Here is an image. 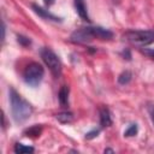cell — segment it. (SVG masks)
<instances>
[{"mask_svg": "<svg viewBox=\"0 0 154 154\" xmlns=\"http://www.w3.org/2000/svg\"><path fill=\"white\" fill-rule=\"evenodd\" d=\"M10 95V103H11V114L16 123L25 122L32 113V106L23 99L13 88L8 90Z\"/></svg>", "mask_w": 154, "mask_h": 154, "instance_id": "cell-1", "label": "cell"}, {"mask_svg": "<svg viewBox=\"0 0 154 154\" xmlns=\"http://www.w3.org/2000/svg\"><path fill=\"white\" fill-rule=\"evenodd\" d=\"M40 54H41V58H42L43 63L51 70V72L53 73V76L55 78L60 77L61 70H63V65H61V61H60L59 57L51 48H42L41 52H40Z\"/></svg>", "mask_w": 154, "mask_h": 154, "instance_id": "cell-2", "label": "cell"}, {"mask_svg": "<svg viewBox=\"0 0 154 154\" xmlns=\"http://www.w3.org/2000/svg\"><path fill=\"white\" fill-rule=\"evenodd\" d=\"M43 76H45V70L42 65L38 63H30L23 72V78L25 83L31 87H37L41 83Z\"/></svg>", "mask_w": 154, "mask_h": 154, "instance_id": "cell-3", "label": "cell"}, {"mask_svg": "<svg viewBox=\"0 0 154 154\" xmlns=\"http://www.w3.org/2000/svg\"><path fill=\"white\" fill-rule=\"evenodd\" d=\"M124 38L136 46H146L154 42V30H129L124 34Z\"/></svg>", "mask_w": 154, "mask_h": 154, "instance_id": "cell-4", "label": "cell"}, {"mask_svg": "<svg viewBox=\"0 0 154 154\" xmlns=\"http://www.w3.org/2000/svg\"><path fill=\"white\" fill-rule=\"evenodd\" d=\"M94 37L89 30V26H85V28H81L76 31H73L70 36V40L75 43H87L89 41H91Z\"/></svg>", "mask_w": 154, "mask_h": 154, "instance_id": "cell-5", "label": "cell"}, {"mask_svg": "<svg viewBox=\"0 0 154 154\" xmlns=\"http://www.w3.org/2000/svg\"><path fill=\"white\" fill-rule=\"evenodd\" d=\"M89 30L94 38L96 37L99 40H111L113 37V32L111 30L101 26H89Z\"/></svg>", "mask_w": 154, "mask_h": 154, "instance_id": "cell-6", "label": "cell"}, {"mask_svg": "<svg viewBox=\"0 0 154 154\" xmlns=\"http://www.w3.org/2000/svg\"><path fill=\"white\" fill-rule=\"evenodd\" d=\"M31 8L34 10V12H35L36 14H38V16H40L41 18H43V19L53 20V22H61V19H60L59 17L52 14L51 12H48L47 10L42 8L41 6H38V5H36V4H32V5H31Z\"/></svg>", "mask_w": 154, "mask_h": 154, "instance_id": "cell-7", "label": "cell"}, {"mask_svg": "<svg viewBox=\"0 0 154 154\" xmlns=\"http://www.w3.org/2000/svg\"><path fill=\"white\" fill-rule=\"evenodd\" d=\"M100 125L102 128H107L112 125V117H111V112L107 107H101L100 108Z\"/></svg>", "mask_w": 154, "mask_h": 154, "instance_id": "cell-8", "label": "cell"}, {"mask_svg": "<svg viewBox=\"0 0 154 154\" xmlns=\"http://www.w3.org/2000/svg\"><path fill=\"white\" fill-rule=\"evenodd\" d=\"M75 8H76V12L78 13V16L83 20H89L88 10H87V5H85L84 0H75Z\"/></svg>", "mask_w": 154, "mask_h": 154, "instance_id": "cell-9", "label": "cell"}, {"mask_svg": "<svg viewBox=\"0 0 154 154\" xmlns=\"http://www.w3.org/2000/svg\"><path fill=\"white\" fill-rule=\"evenodd\" d=\"M69 93H70V89L67 85H63L59 90V94H58V99H59V102L61 105V107H67L69 105Z\"/></svg>", "mask_w": 154, "mask_h": 154, "instance_id": "cell-10", "label": "cell"}, {"mask_svg": "<svg viewBox=\"0 0 154 154\" xmlns=\"http://www.w3.org/2000/svg\"><path fill=\"white\" fill-rule=\"evenodd\" d=\"M57 120L61 124H67V123H71L73 120V114L71 112H67V111H64V112H60L55 116Z\"/></svg>", "mask_w": 154, "mask_h": 154, "instance_id": "cell-11", "label": "cell"}, {"mask_svg": "<svg viewBox=\"0 0 154 154\" xmlns=\"http://www.w3.org/2000/svg\"><path fill=\"white\" fill-rule=\"evenodd\" d=\"M42 132V128L40 125H34V126H30L29 129L24 130V135L28 136V137H38Z\"/></svg>", "mask_w": 154, "mask_h": 154, "instance_id": "cell-12", "label": "cell"}, {"mask_svg": "<svg viewBox=\"0 0 154 154\" xmlns=\"http://www.w3.org/2000/svg\"><path fill=\"white\" fill-rule=\"evenodd\" d=\"M131 79H132V73H131L129 70H125V71H123V72L119 75V77H118V83L122 84V85H125V84H128Z\"/></svg>", "mask_w": 154, "mask_h": 154, "instance_id": "cell-13", "label": "cell"}, {"mask_svg": "<svg viewBox=\"0 0 154 154\" xmlns=\"http://www.w3.org/2000/svg\"><path fill=\"white\" fill-rule=\"evenodd\" d=\"M13 150H14V153H17V154H25V153H32V152H34V148L30 147V146L22 144V143H16Z\"/></svg>", "mask_w": 154, "mask_h": 154, "instance_id": "cell-14", "label": "cell"}, {"mask_svg": "<svg viewBox=\"0 0 154 154\" xmlns=\"http://www.w3.org/2000/svg\"><path fill=\"white\" fill-rule=\"evenodd\" d=\"M137 132H138L137 124H131V125L124 131V136H126V137H132V136L137 135Z\"/></svg>", "mask_w": 154, "mask_h": 154, "instance_id": "cell-15", "label": "cell"}, {"mask_svg": "<svg viewBox=\"0 0 154 154\" xmlns=\"http://www.w3.org/2000/svg\"><path fill=\"white\" fill-rule=\"evenodd\" d=\"M17 38H18V42H19L22 46H29V45L31 43L30 38H28V37H25V36H23V35H18Z\"/></svg>", "mask_w": 154, "mask_h": 154, "instance_id": "cell-16", "label": "cell"}, {"mask_svg": "<svg viewBox=\"0 0 154 154\" xmlns=\"http://www.w3.org/2000/svg\"><path fill=\"white\" fill-rule=\"evenodd\" d=\"M99 132H100L99 129H94V130H91V131H89V132L85 134V138L87 140H93V138H95L99 135Z\"/></svg>", "mask_w": 154, "mask_h": 154, "instance_id": "cell-17", "label": "cell"}, {"mask_svg": "<svg viewBox=\"0 0 154 154\" xmlns=\"http://www.w3.org/2000/svg\"><path fill=\"white\" fill-rule=\"evenodd\" d=\"M147 111H148L149 117H150V120H152V123L154 125V105L153 103H148L147 105Z\"/></svg>", "mask_w": 154, "mask_h": 154, "instance_id": "cell-18", "label": "cell"}, {"mask_svg": "<svg viewBox=\"0 0 154 154\" xmlns=\"http://www.w3.org/2000/svg\"><path fill=\"white\" fill-rule=\"evenodd\" d=\"M142 53L154 60V48H143L142 49Z\"/></svg>", "mask_w": 154, "mask_h": 154, "instance_id": "cell-19", "label": "cell"}, {"mask_svg": "<svg viewBox=\"0 0 154 154\" xmlns=\"http://www.w3.org/2000/svg\"><path fill=\"white\" fill-rule=\"evenodd\" d=\"M122 54H123L124 59H126V60H130V59H131V54H130V51H129V49H125Z\"/></svg>", "mask_w": 154, "mask_h": 154, "instance_id": "cell-20", "label": "cell"}, {"mask_svg": "<svg viewBox=\"0 0 154 154\" xmlns=\"http://www.w3.org/2000/svg\"><path fill=\"white\" fill-rule=\"evenodd\" d=\"M43 2H45V5H46L47 7H49V6H52V5L55 2V0H43Z\"/></svg>", "mask_w": 154, "mask_h": 154, "instance_id": "cell-21", "label": "cell"}, {"mask_svg": "<svg viewBox=\"0 0 154 154\" xmlns=\"http://www.w3.org/2000/svg\"><path fill=\"white\" fill-rule=\"evenodd\" d=\"M5 23L2 22V42H4V40H5Z\"/></svg>", "mask_w": 154, "mask_h": 154, "instance_id": "cell-22", "label": "cell"}, {"mask_svg": "<svg viewBox=\"0 0 154 154\" xmlns=\"http://www.w3.org/2000/svg\"><path fill=\"white\" fill-rule=\"evenodd\" d=\"M105 153H114V150L111 149V148H106V149H105Z\"/></svg>", "mask_w": 154, "mask_h": 154, "instance_id": "cell-23", "label": "cell"}, {"mask_svg": "<svg viewBox=\"0 0 154 154\" xmlns=\"http://www.w3.org/2000/svg\"><path fill=\"white\" fill-rule=\"evenodd\" d=\"M112 1H113L114 4H119V1H120V0H112Z\"/></svg>", "mask_w": 154, "mask_h": 154, "instance_id": "cell-24", "label": "cell"}]
</instances>
